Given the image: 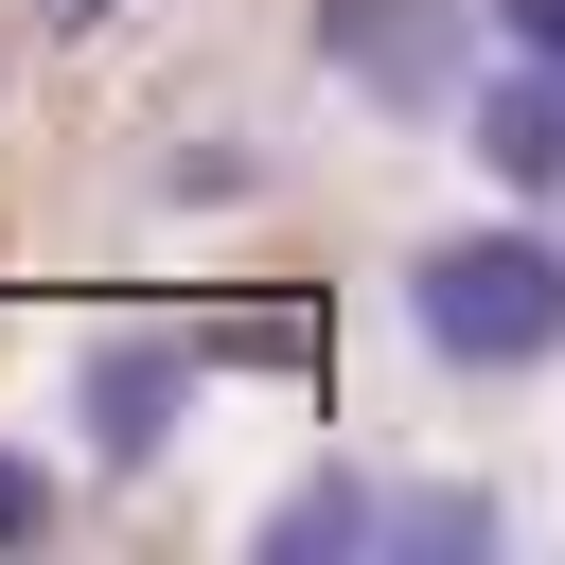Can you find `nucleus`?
<instances>
[{
	"instance_id": "nucleus-1",
	"label": "nucleus",
	"mask_w": 565,
	"mask_h": 565,
	"mask_svg": "<svg viewBox=\"0 0 565 565\" xmlns=\"http://www.w3.org/2000/svg\"><path fill=\"white\" fill-rule=\"evenodd\" d=\"M406 335L441 371H547L565 353V247L547 230H441L406 265Z\"/></svg>"
},
{
	"instance_id": "nucleus-2",
	"label": "nucleus",
	"mask_w": 565,
	"mask_h": 565,
	"mask_svg": "<svg viewBox=\"0 0 565 565\" xmlns=\"http://www.w3.org/2000/svg\"><path fill=\"white\" fill-rule=\"evenodd\" d=\"M477 35H494V0H318V71L406 106V124L477 106Z\"/></svg>"
},
{
	"instance_id": "nucleus-3",
	"label": "nucleus",
	"mask_w": 565,
	"mask_h": 565,
	"mask_svg": "<svg viewBox=\"0 0 565 565\" xmlns=\"http://www.w3.org/2000/svg\"><path fill=\"white\" fill-rule=\"evenodd\" d=\"M212 371H230L212 335H88V353H71V424H88V459H106V477H141V459L194 424V388H212Z\"/></svg>"
},
{
	"instance_id": "nucleus-4",
	"label": "nucleus",
	"mask_w": 565,
	"mask_h": 565,
	"mask_svg": "<svg viewBox=\"0 0 565 565\" xmlns=\"http://www.w3.org/2000/svg\"><path fill=\"white\" fill-rule=\"evenodd\" d=\"M459 124H477V177H512V194H565V71H547V53H530V71H494Z\"/></svg>"
},
{
	"instance_id": "nucleus-5",
	"label": "nucleus",
	"mask_w": 565,
	"mask_h": 565,
	"mask_svg": "<svg viewBox=\"0 0 565 565\" xmlns=\"http://www.w3.org/2000/svg\"><path fill=\"white\" fill-rule=\"evenodd\" d=\"M371 547H388V494H371L353 459H335V477H300V494L265 512V565H371Z\"/></svg>"
},
{
	"instance_id": "nucleus-6",
	"label": "nucleus",
	"mask_w": 565,
	"mask_h": 565,
	"mask_svg": "<svg viewBox=\"0 0 565 565\" xmlns=\"http://www.w3.org/2000/svg\"><path fill=\"white\" fill-rule=\"evenodd\" d=\"M388 547H406V565H494V494L424 477V494H388Z\"/></svg>"
},
{
	"instance_id": "nucleus-7",
	"label": "nucleus",
	"mask_w": 565,
	"mask_h": 565,
	"mask_svg": "<svg viewBox=\"0 0 565 565\" xmlns=\"http://www.w3.org/2000/svg\"><path fill=\"white\" fill-rule=\"evenodd\" d=\"M247 177H265V159H247V141H177V159H159V194H177V212H230V194H247Z\"/></svg>"
},
{
	"instance_id": "nucleus-8",
	"label": "nucleus",
	"mask_w": 565,
	"mask_h": 565,
	"mask_svg": "<svg viewBox=\"0 0 565 565\" xmlns=\"http://www.w3.org/2000/svg\"><path fill=\"white\" fill-rule=\"evenodd\" d=\"M35 530H53V459H18V441H0V547H35Z\"/></svg>"
},
{
	"instance_id": "nucleus-9",
	"label": "nucleus",
	"mask_w": 565,
	"mask_h": 565,
	"mask_svg": "<svg viewBox=\"0 0 565 565\" xmlns=\"http://www.w3.org/2000/svg\"><path fill=\"white\" fill-rule=\"evenodd\" d=\"M494 35H512V53H547V71H565V0H494Z\"/></svg>"
},
{
	"instance_id": "nucleus-10",
	"label": "nucleus",
	"mask_w": 565,
	"mask_h": 565,
	"mask_svg": "<svg viewBox=\"0 0 565 565\" xmlns=\"http://www.w3.org/2000/svg\"><path fill=\"white\" fill-rule=\"evenodd\" d=\"M35 18H53V35H106V18H124V0H35Z\"/></svg>"
}]
</instances>
